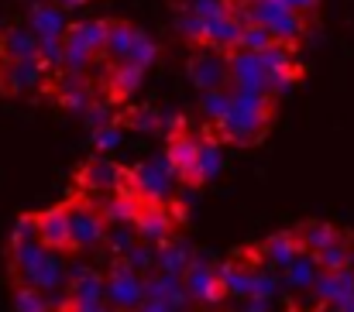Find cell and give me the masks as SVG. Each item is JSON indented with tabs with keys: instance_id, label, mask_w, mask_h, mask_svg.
Segmentation results:
<instances>
[{
	"instance_id": "obj_1",
	"label": "cell",
	"mask_w": 354,
	"mask_h": 312,
	"mask_svg": "<svg viewBox=\"0 0 354 312\" xmlns=\"http://www.w3.org/2000/svg\"><path fill=\"white\" fill-rule=\"evenodd\" d=\"M231 110L227 117L217 124L221 137L231 141L237 148H251L265 137L268 124H272V97H258V93H241L231 86Z\"/></svg>"
},
{
	"instance_id": "obj_2",
	"label": "cell",
	"mask_w": 354,
	"mask_h": 312,
	"mask_svg": "<svg viewBox=\"0 0 354 312\" xmlns=\"http://www.w3.org/2000/svg\"><path fill=\"white\" fill-rule=\"evenodd\" d=\"M107 28H111V21H76V24H69V31L62 38V45H66L62 69L69 76H83L90 59L107 48Z\"/></svg>"
},
{
	"instance_id": "obj_3",
	"label": "cell",
	"mask_w": 354,
	"mask_h": 312,
	"mask_svg": "<svg viewBox=\"0 0 354 312\" xmlns=\"http://www.w3.org/2000/svg\"><path fill=\"white\" fill-rule=\"evenodd\" d=\"M66 213H69V230H73V247L76 251H93L100 244H107V216L104 209L97 206L90 196H76L66 203Z\"/></svg>"
},
{
	"instance_id": "obj_4",
	"label": "cell",
	"mask_w": 354,
	"mask_h": 312,
	"mask_svg": "<svg viewBox=\"0 0 354 312\" xmlns=\"http://www.w3.org/2000/svg\"><path fill=\"white\" fill-rule=\"evenodd\" d=\"M251 24H265L279 45H296L306 35V17L286 7V0H254L251 3Z\"/></svg>"
},
{
	"instance_id": "obj_5",
	"label": "cell",
	"mask_w": 354,
	"mask_h": 312,
	"mask_svg": "<svg viewBox=\"0 0 354 312\" xmlns=\"http://www.w3.org/2000/svg\"><path fill=\"white\" fill-rule=\"evenodd\" d=\"M186 72H189V83H193L200 93L227 90V83H231V55H227V52H217V48L200 45V48L189 55Z\"/></svg>"
},
{
	"instance_id": "obj_6",
	"label": "cell",
	"mask_w": 354,
	"mask_h": 312,
	"mask_svg": "<svg viewBox=\"0 0 354 312\" xmlns=\"http://www.w3.org/2000/svg\"><path fill=\"white\" fill-rule=\"evenodd\" d=\"M148 295V278H141L127 261H114L107 271V306L114 312H138Z\"/></svg>"
},
{
	"instance_id": "obj_7",
	"label": "cell",
	"mask_w": 354,
	"mask_h": 312,
	"mask_svg": "<svg viewBox=\"0 0 354 312\" xmlns=\"http://www.w3.org/2000/svg\"><path fill=\"white\" fill-rule=\"evenodd\" d=\"M176 168H172V162L162 155V158H155V162H145V165H138L134 172H131V189L145 199V203H165L172 193H176Z\"/></svg>"
},
{
	"instance_id": "obj_8",
	"label": "cell",
	"mask_w": 354,
	"mask_h": 312,
	"mask_svg": "<svg viewBox=\"0 0 354 312\" xmlns=\"http://www.w3.org/2000/svg\"><path fill=\"white\" fill-rule=\"evenodd\" d=\"M183 289H186L189 302H200V306H217L227 295L224 282H221V268L210 261H200V257H193V264L183 271Z\"/></svg>"
},
{
	"instance_id": "obj_9",
	"label": "cell",
	"mask_w": 354,
	"mask_h": 312,
	"mask_svg": "<svg viewBox=\"0 0 354 312\" xmlns=\"http://www.w3.org/2000/svg\"><path fill=\"white\" fill-rule=\"evenodd\" d=\"M80 186L86 189V196L93 193H134L131 189V175H124V168H118L111 158H90L83 168H80Z\"/></svg>"
},
{
	"instance_id": "obj_10",
	"label": "cell",
	"mask_w": 354,
	"mask_h": 312,
	"mask_svg": "<svg viewBox=\"0 0 354 312\" xmlns=\"http://www.w3.org/2000/svg\"><path fill=\"white\" fill-rule=\"evenodd\" d=\"M231 86L241 93H258L268 97V69L261 62V55L234 48L231 52Z\"/></svg>"
},
{
	"instance_id": "obj_11",
	"label": "cell",
	"mask_w": 354,
	"mask_h": 312,
	"mask_svg": "<svg viewBox=\"0 0 354 312\" xmlns=\"http://www.w3.org/2000/svg\"><path fill=\"white\" fill-rule=\"evenodd\" d=\"M134 230H138L141 244H151V247H162V244L176 240L172 237L176 220H172V213H169L165 203H145L141 213H138V220H134Z\"/></svg>"
},
{
	"instance_id": "obj_12",
	"label": "cell",
	"mask_w": 354,
	"mask_h": 312,
	"mask_svg": "<svg viewBox=\"0 0 354 312\" xmlns=\"http://www.w3.org/2000/svg\"><path fill=\"white\" fill-rule=\"evenodd\" d=\"M45 72H48V66H45L41 59L10 62V66H3V72H0V90H3V93H10V97L35 93V90L45 83Z\"/></svg>"
},
{
	"instance_id": "obj_13",
	"label": "cell",
	"mask_w": 354,
	"mask_h": 312,
	"mask_svg": "<svg viewBox=\"0 0 354 312\" xmlns=\"http://www.w3.org/2000/svg\"><path fill=\"white\" fill-rule=\"evenodd\" d=\"M38 240H41L48 251H55V254L73 251V230H69L66 203H62V206H48L38 213Z\"/></svg>"
},
{
	"instance_id": "obj_14",
	"label": "cell",
	"mask_w": 354,
	"mask_h": 312,
	"mask_svg": "<svg viewBox=\"0 0 354 312\" xmlns=\"http://www.w3.org/2000/svg\"><path fill=\"white\" fill-rule=\"evenodd\" d=\"M66 292H69L73 306H104L107 302V275L90 271V268H73Z\"/></svg>"
},
{
	"instance_id": "obj_15",
	"label": "cell",
	"mask_w": 354,
	"mask_h": 312,
	"mask_svg": "<svg viewBox=\"0 0 354 312\" xmlns=\"http://www.w3.org/2000/svg\"><path fill=\"white\" fill-rule=\"evenodd\" d=\"M38 52H41V38H38L28 24H14V28H7L3 38H0V59H3V66L38 59Z\"/></svg>"
},
{
	"instance_id": "obj_16",
	"label": "cell",
	"mask_w": 354,
	"mask_h": 312,
	"mask_svg": "<svg viewBox=\"0 0 354 312\" xmlns=\"http://www.w3.org/2000/svg\"><path fill=\"white\" fill-rule=\"evenodd\" d=\"M241 31H244V24L237 21L234 14L227 10V14H221V17H210V21H203V45L207 48H217V52H234L237 45H241Z\"/></svg>"
},
{
	"instance_id": "obj_17",
	"label": "cell",
	"mask_w": 354,
	"mask_h": 312,
	"mask_svg": "<svg viewBox=\"0 0 354 312\" xmlns=\"http://www.w3.org/2000/svg\"><path fill=\"white\" fill-rule=\"evenodd\" d=\"M303 254V247H299V237H296V230H286V233H272L261 247H258V257L265 261V268H279V271H286L296 257Z\"/></svg>"
},
{
	"instance_id": "obj_18",
	"label": "cell",
	"mask_w": 354,
	"mask_h": 312,
	"mask_svg": "<svg viewBox=\"0 0 354 312\" xmlns=\"http://www.w3.org/2000/svg\"><path fill=\"white\" fill-rule=\"evenodd\" d=\"M28 28L41 38V41H55V38H66V17H62V7L55 3H35L31 7V17H28Z\"/></svg>"
},
{
	"instance_id": "obj_19",
	"label": "cell",
	"mask_w": 354,
	"mask_h": 312,
	"mask_svg": "<svg viewBox=\"0 0 354 312\" xmlns=\"http://www.w3.org/2000/svg\"><path fill=\"white\" fill-rule=\"evenodd\" d=\"M165 158L172 162L176 175L186 182V179H189V172H193V165H196V158H200V141H196V137H189V134H176V137H169Z\"/></svg>"
},
{
	"instance_id": "obj_20",
	"label": "cell",
	"mask_w": 354,
	"mask_h": 312,
	"mask_svg": "<svg viewBox=\"0 0 354 312\" xmlns=\"http://www.w3.org/2000/svg\"><path fill=\"white\" fill-rule=\"evenodd\" d=\"M221 168H224L221 144H217V141H200V158H196V165H193V172H189L186 182H189V186H203V182L217 179Z\"/></svg>"
},
{
	"instance_id": "obj_21",
	"label": "cell",
	"mask_w": 354,
	"mask_h": 312,
	"mask_svg": "<svg viewBox=\"0 0 354 312\" xmlns=\"http://www.w3.org/2000/svg\"><path fill=\"white\" fill-rule=\"evenodd\" d=\"M138 28L134 24H127V21H111V28H107V48H104V55H111L118 66H124L127 59H131V48H134V41H138Z\"/></svg>"
},
{
	"instance_id": "obj_22",
	"label": "cell",
	"mask_w": 354,
	"mask_h": 312,
	"mask_svg": "<svg viewBox=\"0 0 354 312\" xmlns=\"http://www.w3.org/2000/svg\"><path fill=\"white\" fill-rule=\"evenodd\" d=\"M320 275H324V268H320V261H317V254H299L289 268H286V282L292 285V289H299V292H306V289H317V282H320Z\"/></svg>"
},
{
	"instance_id": "obj_23",
	"label": "cell",
	"mask_w": 354,
	"mask_h": 312,
	"mask_svg": "<svg viewBox=\"0 0 354 312\" xmlns=\"http://www.w3.org/2000/svg\"><path fill=\"white\" fill-rule=\"evenodd\" d=\"M296 237H299V247H303L306 254H320V251L330 247L341 233H337L330 223H324V220H310V223H303V226L296 230Z\"/></svg>"
},
{
	"instance_id": "obj_24",
	"label": "cell",
	"mask_w": 354,
	"mask_h": 312,
	"mask_svg": "<svg viewBox=\"0 0 354 312\" xmlns=\"http://www.w3.org/2000/svg\"><path fill=\"white\" fill-rule=\"evenodd\" d=\"M351 251H354V240H348L344 233H341L330 247H324V251L317 254V261H320L324 275H337V271L351 268Z\"/></svg>"
},
{
	"instance_id": "obj_25",
	"label": "cell",
	"mask_w": 354,
	"mask_h": 312,
	"mask_svg": "<svg viewBox=\"0 0 354 312\" xmlns=\"http://www.w3.org/2000/svg\"><path fill=\"white\" fill-rule=\"evenodd\" d=\"M189 264H193V254H189V247H186L183 240H169V244L158 247V271L183 278V271H186Z\"/></svg>"
},
{
	"instance_id": "obj_26",
	"label": "cell",
	"mask_w": 354,
	"mask_h": 312,
	"mask_svg": "<svg viewBox=\"0 0 354 312\" xmlns=\"http://www.w3.org/2000/svg\"><path fill=\"white\" fill-rule=\"evenodd\" d=\"M141 83H145V69H141V66L124 62V66H114L111 93H114V100H127V97H134V93H138V86H141Z\"/></svg>"
},
{
	"instance_id": "obj_27",
	"label": "cell",
	"mask_w": 354,
	"mask_h": 312,
	"mask_svg": "<svg viewBox=\"0 0 354 312\" xmlns=\"http://www.w3.org/2000/svg\"><path fill=\"white\" fill-rule=\"evenodd\" d=\"M107 244H111V251H114V257L124 261L138 244H141V237H138V230L131 226V223H111V230H107Z\"/></svg>"
},
{
	"instance_id": "obj_28",
	"label": "cell",
	"mask_w": 354,
	"mask_h": 312,
	"mask_svg": "<svg viewBox=\"0 0 354 312\" xmlns=\"http://www.w3.org/2000/svg\"><path fill=\"white\" fill-rule=\"evenodd\" d=\"M272 45H279V41H275V35H272L265 24H248V28L241 31V45H237V48L261 55V52H268Z\"/></svg>"
},
{
	"instance_id": "obj_29",
	"label": "cell",
	"mask_w": 354,
	"mask_h": 312,
	"mask_svg": "<svg viewBox=\"0 0 354 312\" xmlns=\"http://www.w3.org/2000/svg\"><path fill=\"white\" fill-rule=\"evenodd\" d=\"M231 90H217V93H203V100H200V106H203V117L207 120H214V124H221L224 117H227V110H231Z\"/></svg>"
},
{
	"instance_id": "obj_30",
	"label": "cell",
	"mask_w": 354,
	"mask_h": 312,
	"mask_svg": "<svg viewBox=\"0 0 354 312\" xmlns=\"http://www.w3.org/2000/svg\"><path fill=\"white\" fill-rule=\"evenodd\" d=\"M124 261H127L138 275H148L151 268H158V247H151V244H138Z\"/></svg>"
},
{
	"instance_id": "obj_31",
	"label": "cell",
	"mask_w": 354,
	"mask_h": 312,
	"mask_svg": "<svg viewBox=\"0 0 354 312\" xmlns=\"http://www.w3.org/2000/svg\"><path fill=\"white\" fill-rule=\"evenodd\" d=\"M158 59V45H155V38H148L145 31L138 35V41H134V48H131V66H141V69H148L151 62Z\"/></svg>"
},
{
	"instance_id": "obj_32",
	"label": "cell",
	"mask_w": 354,
	"mask_h": 312,
	"mask_svg": "<svg viewBox=\"0 0 354 312\" xmlns=\"http://www.w3.org/2000/svg\"><path fill=\"white\" fill-rule=\"evenodd\" d=\"M227 10H231L227 0H186V14H193V17H200V21L221 17V14H227Z\"/></svg>"
},
{
	"instance_id": "obj_33",
	"label": "cell",
	"mask_w": 354,
	"mask_h": 312,
	"mask_svg": "<svg viewBox=\"0 0 354 312\" xmlns=\"http://www.w3.org/2000/svg\"><path fill=\"white\" fill-rule=\"evenodd\" d=\"M38 240V213H28L14 223L10 230V244H35Z\"/></svg>"
},
{
	"instance_id": "obj_34",
	"label": "cell",
	"mask_w": 354,
	"mask_h": 312,
	"mask_svg": "<svg viewBox=\"0 0 354 312\" xmlns=\"http://www.w3.org/2000/svg\"><path fill=\"white\" fill-rule=\"evenodd\" d=\"M90 141H93V148H97L100 155H107V151H114L120 141H124V130H120L118 124H107V127H97Z\"/></svg>"
},
{
	"instance_id": "obj_35",
	"label": "cell",
	"mask_w": 354,
	"mask_h": 312,
	"mask_svg": "<svg viewBox=\"0 0 354 312\" xmlns=\"http://www.w3.org/2000/svg\"><path fill=\"white\" fill-rule=\"evenodd\" d=\"M286 7L296 10L299 17H306V14H313V10L320 7V0H286Z\"/></svg>"
},
{
	"instance_id": "obj_36",
	"label": "cell",
	"mask_w": 354,
	"mask_h": 312,
	"mask_svg": "<svg viewBox=\"0 0 354 312\" xmlns=\"http://www.w3.org/2000/svg\"><path fill=\"white\" fill-rule=\"evenodd\" d=\"M86 0H59V7H83Z\"/></svg>"
},
{
	"instance_id": "obj_37",
	"label": "cell",
	"mask_w": 354,
	"mask_h": 312,
	"mask_svg": "<svg viewBox=\"0 0 354 312\" xmlns=\"http://www.w3.org/2000/svg\"><path fill=\"white\" fill-rule=\"evenodd\" d=\"M48 312H69V309L66 306H55V309H48Z\"/></svg>"
},
{
	"instance_id": "obj_38",
	"label": "cell",
	"mask_w": 354,
	"mask_h": 312,
	"mask_svg": "<svg viewBox=\"0 0 354 312\" xmlns=\"http://www.w3.org/2000/svg\"><path fill=\"white\" fill-rule=\"evenodd\" d=\"M351 271H354V251H351Z\"/></svg>"
},
{
	"instance_id": "obj_39",
	"label": "cell",
	"mask_w": 354,
	"mask_h": 312,
	"mask_svg": "<svg viewBox=\"0 0 354 312\" xmlns=\"http://www.w3.org/2000/svg\"><path fill=\"white\" fill-rule=\"evenodd\" d=\"M0 38H3V35H0Z\"/></svg>"
}]
</instances>
